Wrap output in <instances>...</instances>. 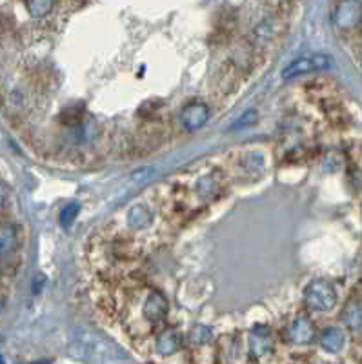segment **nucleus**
Returning a JSON list of instances; mask_svg holds the SVG:
<instances>
[{
    "label": "nucleus",
    "mask_w": 362,
    "mask_h": 364,
    "mask_svg": "<svg viewBox=\"0 0 362 364\" xmlns=\"http://www.w3.org/2000/svg\"><path fill=\"white\" fill-rule=\"evenodd\" d=\"M337 302V292L329 280H311L304 290V305L313 312H329Z\"/></svg>",
    "instance_id": "nucleus-1"
},
{
    "label": "nucleus",
    "mask_w": 362,
    "mask_h": 364,
    "mask_svg": "<svg viewBox=\"0 0 362 364\" xmlns=\"http://www.w3.org/2000/svg\"><path fill=\"white\" fill-rule=\"evenodd\" d=\"M362 22L361 0H341L333 9V24L341 31L355 30Z\"/></svg>",
    "instance_id": "nucleus-2"
},
{
    "label": "nucleus",
    "mask_w": 362,
    "mask_h": 364,
    "mask_svg": "<svg viewBox=\"0 0 362 364\" xmlns=\"http://www.w3.org/2000/svg\"><path fill=\"white\" fill-rule=\"evenodd\" d=\"M332 66V59L328 55H310L295 59L293 62L288 64L282 72L284 79H295V76L306 75V73H315L328 69Z\"/></svg>",
    "instance_id": "nucleus-3"
},
{
    "label": "nucleus",
    "mask_w": 362,
    "mask_h": 364,
    "mask_svg": "<svg viewBox=\"0 0 362 364\" xmlns=\"http://www.w3.org/2000/svg\"><path fill=\"white\" fill-rule=\"evenodd\" d=\"M284 339L291 344H297V346L310 344L315 339V326H313L311 319L304 317V315L293 319L284 330Z\"/></svg>",
    "instance_id": "nucleus-4"
},
{
    "label": "nucleus",
    "mask_w": 362,
    "mask_h": 364,
    "mask_svg": "<svg viewBox=\"0 0 362 364\" xmlns=\"http://www.w3.org/2000/svg\"><path fill=\"white\" fill-rule=\"evenodd\" d=\"M168 312H170V302L160 292H151L146 297L144 306H142V315L148 322L157 324L166 319Z\"/></svg>",
    "instance_id": "nucleus-5"
},
{
    "label": "nucleus",
    "mask_w": 362,
    "mask_h": 364,
    "mask_svg": "<svg viewBox=\"0 0 362 364\" xmlns=\"http://www.w3.org/2000/svg\"><path fill=\"white\" fill-rule=\"evenodd\" d=\"M209 119V108L201 102H192L188 106L184 108L180 113V123L188 132H197L201 130Z\"/></svg>",
    "instance_id": "nucleus-6"
},
{
    "label": "nucleus",
    "mask_w": 362,
    "mask_h": 364,
    "mask_svg": "<svg viewBox=\"0 0 362 364\" xmlns=\"http://www.w3.org/2000/svg\"><path fill=\"white\" fill-rule=\"evenodd\" d=\"M273 348L272 330L266 324H259L250 334V353L255 356L257 359L262 356H268Z\"/></svg>",
    "instance_id": "nucleus-7"
},
{
    "label": "nucleus",
    "mask_w": 362,
    "mask_h": 364,
    "mask_svg": "<svg viewBox=\"0 0 362 364\" xmlns=\"http://www.w3.org/2000/svg\"><path fill=\"white\" fill-rule=\"evenodd\" d=\"M319 343L326 352L339 353L346 344V335L341 328L337 326L324 328L319 335Z\"/></svg>",
    "instance_id": "nucleus-8"
},
{
    "label": "nucleus",
    "mask_w": 362,
    "mask_h": 364,
    "mask_svg": "<svg viewBox=\"0 0 362 364\" xmlns=\"http://www.w3.org/2000/svg\"><path fill=\"white\" fill-rule=\"evenodd\" d=\"M18 246L17 228L9 222H0V257H8Z\"/></svg>",
    "instance_id": "nucleus-9"
},
{
    "label": "nucleus",
    "mask_w": 362,
    "mask_h": 364,
    "mask_svg": "<svg viewBox=\"0 0 362 364\" xmlns=\"http://www.w3.org/2000/svg\"><path fill=\"white\" fill-rule=\"evenodd\" d=\"M157 352L160 356H171V353L179 352L182 348V337L179 331L175 330H164L157 337Z\"/></svg>",
    "instance_id": "nucleus-10"
},
{
    "label": "nucleus",
    "mask_w": 362,
    "mask_h": 364,
    "mask_svg": "<svg viewBox=\"0 0 362 364\" xmlns=\"http://www.w3.org/2000/svg\"><path fill=\"white\" fill-rule=\"evenodd\" d=\"M341 321L351 331H362V301H349L342 309Z\"/></svg>",
    "instance_id": "nucleus-11"
},
{
    "label": "nucleus",
    "mask_w": 362,
    "mask_h": 364,
    "mask_svg": "<svg viewBox=\"0 0 362 364\" xmlns=\"http://www.w3.org/2000/svg\"><path fill=\"white\" fill-rule=\"evenodd\" d=\"M57 0H24L26 11L31 18H46L52 15Z\"/></svg>",
    "instance_id": "nucleus-12"
},
{
    "label": "nucleus",
    "mask_w": 362,
    "mask_h": 364,
    "mask_svg": "<svg viewBox=\"0 0 362 364\" xmlns=\"http://www.w3.org/2000/svg\"><path fill=\"white\" fill-rule=\"evenodd\" d=\"M151 220H153V215L149 212L146 206H141V204H136L129 210L128 213V224L132 226L133 229H144L151 224Z\"/></svg>",
    "instance_id": "nucleus-13"
},
{
    "label": "nucleus",
    "mask_w": 362,
    "mask_h": 364,
    "mask_svg": "<svg viewBox=\"0 0 362 364\" xmlns=\"http://www.w3.org/2000/svg\"><path fill=\"white\" fill-rule=\"evenodd\" d=\"M82 117H84V110H82L81 106H71V108H64L59 119L64 126L78 127L82 124V120H84Z\"/></svg>",
    "instance_id": "nucleus-14"
},
{
    "label": "nucleus",
    "mask_w": 362,
    "mask_h": 364,
    "mask_svg": "<svg viewBox=\"0 0 362 364\" xmlns=\"http://www.w3.org/2000/svg\"><path fill=\"white\" fill-rule=\"evenodd\" d=\"M78 213H81V206H78L77 203H71L68 204V206L62 207V212H60V224L64 226V228H69V226L75 222V219L78 217Z\"/></svg>",
    "instance_id": "nucleus-15"
},
{
    "label": "nucleus",
    "mask_w": 362,
    "mask_h": 364,
    "mask_svg": "<svg viewBox=\"0 0 362 364\" xmlns=\"http://www.w3.org/2000/svg\"><path fill=\"white\" fill-rule=\"evenodd\" d=\"M197 190H199V195H201L202 199H211L215 195V191L218 190V184L211 177H202L201 181H199Z\"/></svg>",
    "instance_id": "nucleus-16"
},
{
    "label": "nucleus",
    "mask_w": 362,
    "mask_h": 364,
    "mask_svg": "<svg viewBox=\"0 0 362 364\" xmlns=\"http://www.w3.org/2000/svg\"><path fill=\"white\" fill-rule=\"evenodd\" d=\"M189 339L197 344H204L209 343V341L214 339V331L209 330L208 326H195L189 334Z\"/></svg>",
    "instance_id": "nucleus-17"
},
{
    "label": "nucleus",
    "mask_w": 362,
    "mask_h": 364,
    "mask_svg": "<svg viewBox=\"0 0 362 364\" xmlns=\"http://www.w3.org/2000/svg\"><path fill=\"white\" fill-rule=\"evenodd\" d=\"M257 123V111H247L240 117V120L233 124V130H240V127H246V126H253Z\"/></svg>",
    "instance_id": "nucleus-18"
},
{
    "label": "nucleus",
    "mask_w": 362,
    "mask_h": 364,
    "mask_svg": "<svg viewBox=\"0 0 362 364\" xmlns=\"http://www.w3.org/2000/svg\"><path fill=\"white\" fill-rule=\"evenodd\" d=\"M6 199H8V190H6V186L0 182V207L4 206Z\"/></svg>",
    "instance_id": "nucleus-19"
},
{
    "label": "nucleus",
    "mask_w": 362,
    "mask_h": 364,
    "mask_svg": "<svg viewBox=\"0 0 362 364\" xmlns=\"http://www.w3.org/2000/svg\"><path fill=\"white\" fill-rule=\"evenodd\" d=\"M2 309H4V297L0 295V314H2Z\"/></svg>",
    "instance_id": "nucleus-20"
}]
</instances>
